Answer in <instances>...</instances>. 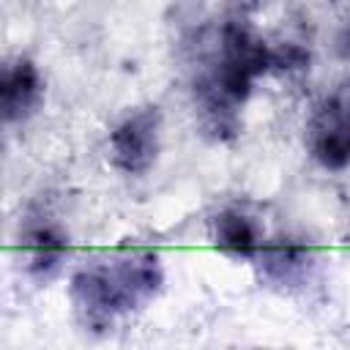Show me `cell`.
Returning <instances> with one entry per match:
<instances>
[{
	"label": "cell",
	"mask_w": 350,
	"mask_h": 350,
	"mask_svg": "<svg viewBox=\"0 0 350 350\" xmlns=\"http://www.w3.org/2000/svg\"><path fill=\"white\" fill-rule=\"evenodd\" d=\"M211 238L216 249L232 260H254L260 249V235L254 221L241 211H221L211 221Z\"/></svg>",
	"instance_id": "cell-6"
},
{
	"label": "cell",
	"mask_w": 350,
	"mask_h": 350,
	"mask_svg": "<svg viewBox=\"0 0 350 350\" xmlns=\"http://www.w3.org/2000/svg\"><path fill=\"white\" fill-rule=\"evenodd\" d=\"M336 44H339V52L342 55H350V16L342 22V30L336 36Z\"/></svg>",
	"instance_id": "cell-9"
},
{
	"label": "cell",
	"mask_w": 350,
	"mask_h": 350,
	"mask_svg": "<svg viewBox=\"0 0 350 350\" xmlns=\"http://www.w3.org/2000/svg\"><path fill=\"white\" fill-rule=\"evenodd\" d=\"M44 98V79L27 57H16L3 66L0 77V112L5 123L30 118Z\"/></svg>",
	"instance_id": "cell-5"
},
{
	"label": "cell",
	"mask_w": 350,
	"mask_h": 350,
	"mask_svg": "<svg viewBox=\"0 0 350 350\" xmlns=\"http://www.w3.org/2000/svg\"><path fill=\"white\" fill-rule=\"evenodd\" d=\"M164 273L150 249H123L107 262L85 265L71 276L68 298L85 331H109L118 317L142 309L161 290Z\"/></svg>",
	"instance_id": "cell-1"
},
{
	"label": "cell",
	"mask_w": 350,
	"mask_h": 350,
	"mask_svg": "<svg viewBox=\"0 0 350 350\" xmlns=\"http://www.w3.org/2000/svg\"><path fill=\"white\" fill-rule=\"evenodd\" d=\"M306 145L320 167H350V79L339 82L314 107L306 123Z\"/></svg>",
	"instance_id": "cell-3"
},
{
	"label": "cell",
	"mask_w": 350,
	"mask_h": 350,
	"mask_svg": "<svg viewBox=\"0 0 350 350\" xmlns=\"http://www.w3.org/2000/svg\"><path fill=\"white\" fill-rule=\"evenodd\" d=\"M254 260L262 265V273L276 282V284H287L295 282L304 271H306V249L298 243H271V246H260Z\"/></svg>",
	"instance_id": "cell-8"
},
{
	"label": "cell",
	"mask_w": 350,
	"mask_h": 350,
	"mask_svg": "<svg viewBox=\"0 0 350 350\" xmlns=\"http://www.w3.org/2000/svg\"><path fill=\"white\" fill-rule=\"evenodd\" d=\"M161 139V115L156 107H145L123 118L109 134V161L126 175H145L156 156Z\"/></svg>",
	"instance_id": "cell-4"
},
{
	"label": "cell",
	"mask_w": 350,
	"mask_h": 350,
	"mask_svg": "<svg viewBox=\"0 0 350 350\" xmlns=\"http://www.w3.org/2000/svg\"><path fill=\"white\" fill-rule=\"evenodd\" d=\"M22 246H25V254H27V271L38 279L52 276L60 268V262L68 252L66 235L52 224H33L25 232Z\"/></svg>",
	"instance_id": "cell-7"
},
{
	"label": "cell",
	"mask_w": 350,
	"mask_h": 350,
	"mask_svg": "<svg viewBox=\"0 0 350 350\" xmlns=\"http://www.w3.org/2000/svg\"><path fill=\"white\" fill-rule=\"evenodd\" d=\"M265 71H271V46L249 27L227 22L219 30L213 66L194 82L200 120L216 139H230L238 131V109Z\"/></svg>",
	"instance_id": "cell-2"
}]
</instances>
